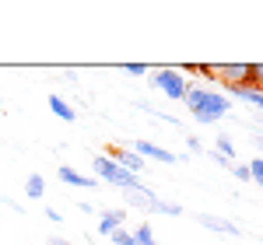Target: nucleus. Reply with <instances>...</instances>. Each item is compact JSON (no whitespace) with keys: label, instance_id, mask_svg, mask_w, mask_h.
<instances>
[{"label":"nucleus","instance_id":"nucleus-7","mask_svg":"<svg viewBox=\"0 0 263 245\" xmlns=\"http://www.w3.org/2000/svg\"><path fill=\"white\" fill-rule=\"evenodd\" d=\"M197 221H200V228L214 231V235H228V238H239V235H242L235 221H228V217H218V214H197Z\"/></svg>","mask_w":263,"mask_h":245},{"label":"nucleus","instance_id":"nucleus-12","mask_svg":"<svg viewBox=\"0 0 263 245\" xmlns=\"http://www.w3.org/2000/svg\"><path fill=\"white\" fill-rule=\"evenodd\" d=\"M130 231H134L137 245H158V238H155V228L147 224V221H137V224L130 228Z\"/></svg>","mask_w":263,"mask_h":245},{"label":"nucleus","instance_id":"nucleus-22","mask_svg":"<svg viewBox=\"0 0 263 245\" xmlns=\"http://www.w3.org/2000/svg\"><path fill=\"white\" fill-rule=\"evenodd\" d=\"M46 217H49V221H63V217H60V210H57V207H46Z\"/></svg>","mask_w":263,"mask_h":245},{"label":"nucleus","instance_id":"nucleus-1","mask_svg":"<svg viewBox=\"0 0 263 245\" xmlns=\"http://www.w3.org/2000/svg\"><path fill=\"white\" fill-rule=\"evenodd\" d=\"M182 102H186L190 116L200 122V126L221 122L228 116V109H232V98L224 95L221 88H211V84H190V91H186Z\"/></svg>","mask_w":263,"mask_h":245},{"label":"nucleus","instance_id":"nucleus-2","mask_svg":"<svg viewBox=\"0 0 263 245\" xmlns=\"http://www.w3.org/2000/svg\"><path fill=\"white\" fill-rule=\"evenodd\" d=\"M123 200H126V207H137V210H144V214H165V217H179L182 214L179 203L162 200V196L151 193L147 186H141V189H123Z\"/></svg>","mask_w":263,"mask_h":245},{"label":"nucleus","instance_id":"nucleus-21","mask_svg":"<svg viewBox=\"0 0 263 245\" xmlns=\"http://www.w3.org/2000/svg\"><path fill=\"white\" fill-rule=\"evenodd\" d=\"M78 207H81V214H99V210H95V203H91V200H78Z\"/></svg>","mask_w":263,"mask_h":245},{"label":"nucleus","instance_id":"nucleus-5","mask_svg":"<svg viewBox=\"0 0 263 245\" xmlns=\"http://www.w3.org/2000/svg\"><path fill=\"white\" fill-rule=\"evenodd\" d=\"M109 158L120 165V168H126L130 175H137V179H141L144 172H147V161H144L141 154H134L130 147H116V144H112V147H109Z\"/></svg>","mask_w":263,"mask_h":245},{"label":"nucleus","instance_id":"nucleus-8","mask_svg":"<svg viewBox=\"0 0 263 245\" xmlns=\"http://www.w3.org/2000/svg\"><path fill=\"white\" fill-rule=\"evenodd\" d=\"M57 175H60V182H67V186H74V189H95V175H81L78 168H70V165H60L57 168Z\"/></svg>","mask_w":263,"mask_h":245},{"label":"nucleus","instance_id":"nucleus-15","mask_svg":"<svg viewBox=\"0 0 263 245\" xmlns=\"http://www.w3.org/2000/svg\"><path fill=\"white\" fill-rule=\"evenodd\" d=\"M249 182H256L263 189V158H253L249 161Z\"/></svg>","mask_w":263,"mask_h":245},{"label":"nucleus","instance_id":"nucleus-14","mask_svg":"<svg viewBox=\"0 0 263 245\" xmlns=\"http://www.w3.org/2000/svg\"><path fill=\"white\" fill-rule=\"evenodd\" d=\"M109 238H112V245H137V238H134V231H130V228H116Z\"/></svg>","mask_w":263,"mask_h":245},{"label":"nucleus","instance_id":"nucleus-10","mask_svg":"<svg viewBox=\"0 0 263 245\" xmlns=\"http://www.w3.org/2000/svg\"><path fill=\"white\" fill-rule=\"evenodd\" d=\"M46 105H49V112H53L57 119H63V122H74V119H78V109H70V102L60 98V95H49Z\"/></svg>","mask_w":263,"mask_h":245},{"label":"nucleus","instance_id":"nucleus-18","mask_svg":"<svg viewBox=\"0 0 263 245\" xmlns=\"http://www.w3.org/2000/svg\"><path fill=\"white\" fill-rule=\"evenodd\" d=\"M228 172H232V175H235V179H239V182H249V165H232V168H228Z\"/></svg>","mask_w":263,"mask_h":245},{"label":"nucleus","instance_id":"nucleus-16","mask_svg":"<svg viewBox=\"0 0 263 245\" xmlns=\"http://www.w3.org/2000/svg\"><path fill=\"white\" fill-rule=\"evenodd\" d=\"M249 84L263 91V63H249Z\"/></svg>","mask_w":263,"mask_h":245},{"label":"nucleus","instance_id":"nucleus-4","mask_svg":"<svg viewBox=\"0 0 263 245\" xmlns=\"http://www.w3.org/2000/svg\"><path fill=\"white\" fill-rule=\"evenodd\" d=\"M91 168H95V179H99V182L120 186V189H141V186H144L137 175H130L126 168H120V165L112 161L109 154H99V158L91 161Z\"/></svg>","mask_w":263,"mask_h":245},{"label":"nucleus","instance_id":"nucleus-9","mask_svg":"<svg viewBox=\"0 0 263 245\" xmlns=\"http://www.w3.org/2000/svg\"><path fill=\"white\" fill-rule=\"evenodd\" d=\"M123 221H126V210H99V235H112L116 228H123Z\"/></svg>","mask_w":263,"mask_h":245},{"label":"nucleus","instance_id":"nucleus-11","mask_svg":"<svg viewBox=\"0 0 263 245\" xmlns=\"http://www.w3.org/2000/svg\"><path fill=\"white\" fill-rule=\"evenodd\" d=\"M25 196H28V200H42V196H46V179H42L39 172L25 179Z\"/></svg>","mask_w":263,"mask_h":245},{"label":"nucleus","instance_id":"nucleus-6","mask_svg":"<svg viewBox=\"0 0 263 245\" xmlns=\"http://www.w3.org/2000/svg\"><path fill=\"white\" fill-rule=\"evenodd\" d=\"M130 151H134V154H141L144 161H162V165H172V161H176V154H172V151H165L162 144H155V140H144V137L134 144Z\"/></svg>","mask_w":263,"mask_h":245},{"label":"nucleus","instance_id":"nucleus-24","mask_svg":"<svg viewBox=\"0 0 263 245\" xmlns=\"http://www.w3.org/2000/svg\"><path fill=\"white\" fill-rule=\"evenodd\" d=\"M49 245H74V242H67V238H49Z\"/></svg>","mask_w":263,"mask_h":245},{"label":"nucleus","instance_id":"nucleus-17","mask_svg":"<svg viewBox=\"0 0 263 245\" xmlns=\"http://www.w3.org/2000/svg\"><path fill=\"white\" fill-rule=\"evenodd\" d=\"M123 70H126L130 77H147V74H151V67H147V63H126Z\"/></svg>","mask_w":263,"mask_h":245},{"label":"nucleus","instance_id":"nucleus-23","mask_svg":"<svg viewBox=\"0 0 263 245\" xmlns=\"http://www.w3.org/2000/svg\"><path fill=\"white\" fill-rule=\"evenodd\" d=\"M253 144H256V151L263 154V133H260V130H256V137H253Z\"/></svg>","mask_w":263,"mask_h":245},{"label":"nucleus","instance_id":"nucleus-20","mask_svg":"<svg viewBox=\"0 0 263 245\" xmlns=\"http://www.w3.org/2000/svg\"><path fill=\"white\" fill-rule=\"evenodd\" d=\"M211 161H214V165H221V168H232V165H235V161H228L224 154H218V151H211Z\"/></svg>","mask_w":263,"mask_h":245},{"label":"nucleus","instance_id":"nucleus-3","mask_svg":"<svg viewBox=\"0 0 263 245\" xmlns=\"http://www.w3.org/2000/svg\"><path fill=\"white\" fill-rule=\"evenodd\" d=\"M190 84H193V81H190V74L179 70V67H162V70L151 74V88L162 91V95H168L172 102H182V98H186Z\"/></svg>","mask_w":263,"mask_h":245},{"label":"nucleus","instance_id":"nucleus-19","mask_svg":"<svg viewBox=\"0 0 263 245\" xmlns=\"http://www.w3.org/2000/svg\"><path fill=\"white\" fill-rule=\"evenodd\" d=\"M186 154H203L200 137H186Z\"/></svg>","mask_w":263,"mask_h":245},{"label":"nucleus","instance_id":"nucleus-13","mask_svg":"<svg viewBox=\"0 0 263 245\" xmlns=\"http://www.w3.org/2000/svg\"><path fill=\"white\" fill-rule=\"evenodd\" d=\"M214 151H218V154H224L228 161H235V144H232V137H228V133H218V140H214Z\"/></svg>","mask_w":263,"mask_h":245}]
</instances>
